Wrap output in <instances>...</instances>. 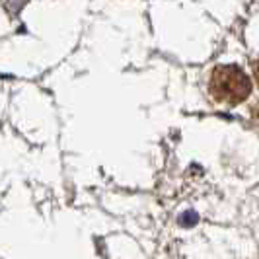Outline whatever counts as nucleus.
Here are the masks:
<instances>
[{
    "mask_svg": "<svg viewBox=\"0 0 259 259\" xmlns=\"http://www.w3.org/2000/svg\"><path fill=\"white\" fill-rule=\"evenodd\" d=\"M251 68H253V78H255V82H257V86H259V59L253 61V66H251Z\"/></svg>",
    "mask_w": 259,
    "mask_h": 259,
    "instance_id": "3",
    "label": "nucleus"
},
{
    "mask_svg": "<svg viewBox=\"0 0 259 259\" xmlns=\"http://www.w3.org/2000/svg\"><path fill=\"white\" fill-rule=\"evenodd\" d=\"M208 94L217 104L238 105L251 94V80L238 65H219L208 78Z\"/></svg>",
    "mask_w": 259,
    "mask_h": 259,
    "instance_id": "1",
    "label": "nucleus"
},
{
    "mask_svg": "<svg viewBox=\"0 0 259 259\" xmlns=\"http://www.w3.org/2000/svg\"><path fill=\"white\" fill-rule=\"evenodd\" d=\"M249 115H251V119H253V123H257V125H259V100L253 105H251V109H249Z\"/></svg>",
    "mask_w": 259,
    "mask_h": 259,
    "instance_id": "2",
    "label": "nucleus"
}]
</instances>
